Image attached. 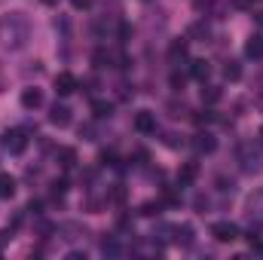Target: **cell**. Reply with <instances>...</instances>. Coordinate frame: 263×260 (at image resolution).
Segmentation results:
<instances>
[{
    "label": "cell",
    "mask_w": 263,
    "mask_h": 260,
    "mask_svg": "<svg viewBox=\"0 0 263 260\" xmlns=\"http://www.w3.org/2000/svg\"><path fill=\"white\" fill-rule=\"evenodd\" d=\"M31 40V18L22 9H9L6 15H0V43L6 49H25Z\"/></svg>",
    "instance_id": "1"
},
{
    "label": "cell",
    "mask_w": 263,
    "mask_h": 260,
    "mask_svg": "<svg viewBox=\"0 0 263 260\" xmlns=\"http://www.w3.org/2000/svg\"><path fill=\"white\" fill-rule=\"evenodd\" d=\"M239 162H242V172L254 175V172L263 169V153L254 144H242V147H239Z\"/></svg>",
    "instance_id": "2"
},
{
    "label": "cell",
    "mask_w": 263,
    "mask_h": 260,
    "mask_svg": "<svg viewBox=\"0 0 263 260\" xmlns=\"http://www.w3.org/2000/svg\"><path fill=\"white\" fill-rule=\"evenodd\" d=\"M28 132L25 129H9L6 135H3V150L6 153H12V156H22L25 150H28Z\"/></svg>",
    "instance_id": "3"
},
{
    "label": "cell",
    "mask_w": 263,
    "mask_h": 260,
    "mask_svg": "<svg viewBox=\"0 0 263 260\" xmlns=\"http://www.w3.org/2000/svg\"><path fill=\"white\" fill-rule=\"evenodd\" d=\"M211 236H214L217 242L230 245V242H236V239H239V227H236V224H230V220H217V224L211 227Z\"/></svg>",
    "instance_id": "4"
},
{
    "label": "cell",
    "mask_w": 263,
    "mask_h": 260,
    "mask_svg": "<svg viewBox=\"0 0 263 260\" xmlns=\"http://www.w3.org/2000/svg\"><path fill=\"white\" fill-rule=\"evenodd\" d=\"M168 233H172V242L175 245H193V227L190 224H175V227H168Z\"/></svg>",
    "instance_id": "5"
},
{
    "label": "cell",
    "mask_w": 263,
    "mask_h": 260,
    "mask_svg": "<svg viewBox=\"0 0 263 260\" xmlns=\"http://www.w3.org/2000/svg\"><path fill=\"white\" fill-rule=\"evenodd\" d=\"M49 123H52V126H59V129L70 126V107L62 104V101H55V104L49 107Z\"/></svg>",
    "instance_id": "6"
},
{
    "label": "cell",
    "mask_w": 263,
    "mask_h": 260,
    "mask_svg": "<svg viewBox=\"0 0 263 260\" xmlns=\"http://www.w3.org/2000/svg\"><path fill=\"white\" fill-rule=\"evenodd\" d=\"M135 132H141V135H153V132H156V114H150V110H138V114H135Z\"/></svg>",
    "instance_id": "7"
},
{
    "label": "cell",
    "mask_w": 263,
    "mask_h": 260,
    "mask_svg": "<svg viewBox=\"0 0 263 260\" xmlns=\"http://www.w3.org/2000/svg\"><path fill=\"white\" fill-rule=\"evenodd\" d=\"M40 104H43V92H40L37 86L22 89V107H25V110H37Z\"/></svg>",
    "instance_id": "8"
},
{
    "label": "cell",
    "mask_w": 263,
    "mask_h": 260,
    "mask_svg": "<svg viewBox=\"0 0 263 260\" xmlns=\"http://www.w3.org/2000/svg\"><path fill=\"white\" fill-rule=\"evenodd\" d=\"M77 86H80V83H77V77H73V73H67V70H62V73L55 77V92H59V95H73V92H77Z\"/></svg>",
    "instance_id": "9"
},
{
    "label": "cell",
    "mask_w": 263,
    "mask_h": 260,
    "mask_svg": "<svg viewBox=\"0 0 263 260\" xmlns=\"http://www.w3.org/2000/svg\"><path fill=\"white\" fill-rule=\"evenodd\" d=\"M193 147H196L199 153H214V147H217V138H214L211 132H199L196 138H193Z\"/></svg>",
    "instance_id": "10"
},
{
    "label": "cell",
    "mask_w": 263,
    "mask_h": 260,
    "mask_svg": "<svg viewBox=\"0 0 263 260\" xmlns=\"http://www.w3.org/2000/svg\"><path fill=\"white\" fill-rule=\"evenodd\" d=\"M248 217H251L257 227H263V193H254L248 199Z\"/></svg>",
    "instance_id": "11"
},
{
    "label": "cell",
    "mask_w": 263,
    "mask_h": 260,
    "mask_svg": "<svg viewBox=\"0 0 263 260\" xmlns=\"http://www.w3.org/2000/svg\"><path fill=\"white\" fill-rule=\"evenodd\" d=\"M184 59H187V40L178 37V40H172V46H168V62H172V65H181Z\"/></svg>",
    "instance_id": "12"
},
{
    "label": "cell",
    "mask_w": 263,
    "mask_h": 260,
    "mask_svg": "<svg viewBox=\"0 0 263 260\" xmlns=\"http://www.w3.org/2000/svg\"><path fill=\"white\" fill-rule=\"evenodd\" d=\"M245 55L248 59H263V37L260 34H251L248 43H245Z\"/></svg>",
    "instance_id": "13"
},
{
    "label": "cell",
    "mask_w": 263,
    "mask_h": 260,
    "mask_svg": "<svg viewBox=\"0 0 263 260\" xmlns=\"http://www.w3.org/2000/svg\"><path fill=\"white\" fill-rule=\"evenodd\" d=\"M208 73H211V65H208L205 59H196V62H190V77H193V80L205 83V80H208Z\"/></svg>",
    "instance_id": "14"
},
{
    "label": "cell",
    "mask_w": 263,
    "mask_h": 260,
    "mask_svg": "<svg viewBox=\"0 0 263 260\" xmlns=\"http://www.w3.org/2000/svg\"><path fill=\"white\" fill-rule=\"evenodd\" d=\"M15 187H18L15 178L3 172V175H0V199H12V196H15Z\"/></svg>",
    "instance_id": "15"
},
{
    "label": "cell",
    "mask_w": 263,
    "mask_h": 260,
    "mask_svg": "<svg viewBox=\"0 0 263 260\" xmlns=\"http://www.w3.org/2000/svg\"><path fill=\"white\" fill-rule=\"evenodd\" d=\"M196 175H199V165H196V162H187V165L178 172V184H193V181H196Z\"/></svg>",
    "instance_id": "16"
},
{
    "label": "cell",
    "mask_w": 263,
    "mask_h": 260,
    "mask_svg": "<svg viewBox=\"0 0 263 260\" xmlns=\"http://www.w3.org/2000/svg\"><path fill=\"white\" fill-rule=\"evenodd\" d=\"M223 77H227V80H233V83H236V80H239V77H242V65H239V62H233V59H230V62H227V65H223Z\"/></svg>",
    "instance_id": "17"
},
{
    "label": "cell",
    "mask_w": 263,
    "mask_h": 260,
    "mask_svg": "<svg viewBox=\"0 0 263 260\" xmlns=\"http://www.w3.org/2000/svg\"><path fill=\"white\" fill-rule=\"evenodd\" d=\"M59 159H62V169H73V162H77V153H73L70 147H62V150H59Z\"/></svg>",
    "instance_id": "18"
},
{
    "label": "cell",
    "mask_w": 263,
    "mask_h": 260,
    "mask_svg": "<svg viewBox=\"0 0 263 260\" xmlns=\"http://www.w3.org/2000/svg\"><path fill=\"white\" fill-rule=\"evenodd\" d=\"M202 101H205V104L220 101V89H217V86H205V89H202Z\"/></svg>",
    "instance_id": "19"
},
{
    "label": "cell",
    "mask_w": 263,
    "mask_h": 260,
    "mask_svg": "<svg viewBox=\"0 0 263 260\" xmlns=\"http://www.w3.org/2000/svg\"><path fill=\"white\" fill-rule=\"evenodd\" d=\"M172 89L175 92H184V77L181 73H172Z\"/></svg>",
    "instance_id": "20"
},
{
    "label": "cell",
    "mask_w": 263,
    "mask_h": 260,
    "mask_svg": "<svg viewBox=\"0 0 263 260\" xmlns=\"http://www.w3.org/2000/svg\"><path fill=\"white\" fill-rule=\"evenodd\" d=\"M73 3V9H89L92 6V0H70Z\"/></svg>",
    "instance_id": "21"
},
{
    "label": "cell",
    "mask_w": 263,
    "mask_h": 260,
    "mask_svg": "<svg viewBox=\"0 0 263 260\" xmlns=\"http://www.w3.org/2000/svg\"><path fill=\"white\" fill-rule=\"evenodd\" d=\"M43 3H46V6H55V3H59V0H43Z\"/></svg>",
    "instance_id": "22"
},
{
    "label": "cell",
    "mask_w": 263,
    "mask_h": 260,
    "mask_svg": "<svg viewBox=\"0 0 263 260\" xmlns=\"http://www.w3.org/2000/svg\"><path fill=\"white\" fill-rule=\"evenodd\" d=\"M260 141H263V129H260Z\"/></svg>",
    "instance_id": "23"
}]
</instances>
